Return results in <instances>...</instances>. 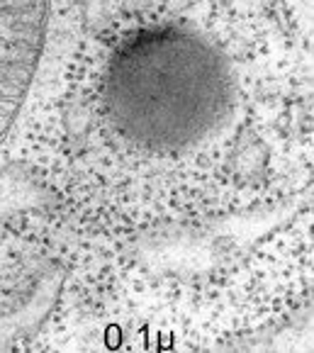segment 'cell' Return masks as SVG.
<instances>
[{"label":"cell","mask_w":314,"mask_h":353,"mask_svg":"<svg viewBox=\"0 0 314 353\" xmlns=\"http://www.w3.org/2000/svg\"><path fill=\"white\" fill-rule=\"evenodd\" d=\"M52 0H0V144L15 127L47 47Z\"/></svg>","instance_id":"obj_2"},{"label":"cell","mask_w":314,"mask_h":353,"mask_svg":"<svg viewBox=\"0 0 314 353\" xmlns=\"http://www.w3.org/2000/svg\"><path fill=\"white\" fill-rule=\"evenodd\" d=\"M103 105L125 141L173 154L202 141L229 117L231 71L224 57L188 27H142L112 52Z\"/></svg>","instance_id":"obj_1"}]
</instances>
